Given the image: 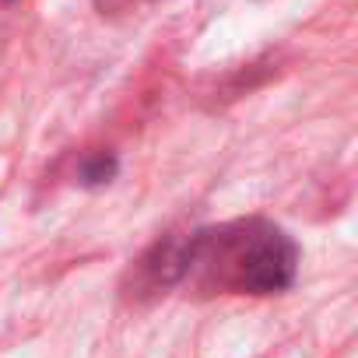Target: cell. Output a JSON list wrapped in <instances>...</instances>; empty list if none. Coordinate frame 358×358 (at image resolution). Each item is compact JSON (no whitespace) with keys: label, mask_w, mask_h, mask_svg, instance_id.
Returning a JSON list of instances; mask_svg holds the SVG:
<instances>
[{"label":"cell","mask_w":358,"mask_h":358,"mask_svg":"<svg viewBox=\"0 0 358 358\" xmlns=\"http://www.w3.org/2000/svg\"><path fill=\"white\" fill-rule=\"evenodd\" d=\"M179 278L201 292L271 295L292 285L295 246L267 222H232L190 239V246L179 253Z\"/></svg>","instance_id":"cell-1"}]
</instances>
